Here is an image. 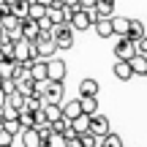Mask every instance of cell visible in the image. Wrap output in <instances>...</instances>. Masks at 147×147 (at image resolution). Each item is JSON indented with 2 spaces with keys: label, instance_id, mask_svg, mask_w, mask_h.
I'll use <instances>...</instances> for the list:
<instances>
[{
  "label": "cell",
  "instance_id": "cell-1",
  "mask_svg": "<svg viewBox=\"0 0 147 147\" xmlns=\"http://www.w3.org/2000/svg\"><path fill=\"white\" fill-rule=\"evenodd\" d=\"M14 63H27L30 65L33 60H38V55H36V44L33 41H27V38H16L14 41V47H11V55H8Z\"/></svg>",
  "mask_w": 147,
  "mask_h": 147
},
{
  "label": "cell",
  "instance_id": "cell-2",
  "mask_svg": "<svg viewBox=\"0 0 147 147\" xmlns=\"http://www.w3.org/2000/svg\"><path fill=\"white\" fill-rule=\"evenodd\" d=\"M95 19H98L95 8H79L76 5L71 11V16H68V25H71V30H90Z\"/></svg>",
  "mask_w": 147,
  "mask_h": 147
},
{
  "label": "cell",
  "instance_id": "cell-3",
  "mask_svg": "<svg viewBox=\"0 0 147 147\" xmlns=\"http://www.w3.org/2000/svg\"><path fill=\"white\" fill-rule=\"evenodd\" d=\"M52 41H55V47H57V49H71L74 47V30H71L68 22L52 27Z\"/></svg>",
  "mask_w": 147,
  "mask_h": 147
},
{
  "label": "cell",
  "instance_id": "cell-4",
  "mask_svg": "<svg viewBox=\"0 0 147 147\" xmlns=\"http://www.w3.org/2000/svg\"><path fill=\"white\" fill-rule=\"evenodd\" d=\"M33 44H36V55H38L41 60H49L55 52H57V47H55V41H52V33H47V30L38 33V38H36Z\"/></svg>",
  "mask_w": 147,
  "mask_h": 147
},
{
  "label": "cell",
  "instance_id": "cell-5",
  "mask_svg": "<svg viewBox=\"0 0 147 147\" xmlns=\"http://www.w3.org/2000/svg\"><path fill=\"white\" fill-rule=\"evenodd\" d=\"M87 131L90 134H95V136H106V134L112 131V123H109V117L106 115H98V112H95L93 117H90V125H87Z\"/></svg>",
  "mask_w": 147,
  "mask_h": 147
},
{
  "label": "cell",
  "instance_id": "cell-6",
  "mask_svg": "<svg viewBox=\"0 0 147 147\" xmlns=\"http://www.w3.org/2000/svg\"><path fill=\"white\" fill-rule=\"evenodd\" d=\"M134 55H136L134 41H128L125 36H117V44H115V60H131Z\"/></svg>",
  "mask_w": 147,
  "mask_h": 147
},
{
  "label": "cell",
  "instance_id": "cell-7",
  "mask_svg": "<svg viewBox=\"0 0 147 147\" xmlns=\"http://www.w3.org/2000/svg\"><path fill=\"white\" fill-rule=\"evenodd\" d=\"M65 60H60V57H49L47 60V79H55V82H63L65 79Z\"/></svg>",
  "mask_w": 147,
  "mask_h": 147
},
{
  "label": "cell",
  "instance_id": "cell-8",
  "mask_svg": "<svg viewBox=\"0 0 147 147\" xmlns=\"http://www.w3.org/2000/svg\"><path fill=\"white\" fill-rule=\"evenodd\" d=\"M38 33H41V27H38V22H36V19L25 16V19L19 22V36H22V38H27V41H36Z\"/></svg>",
  "mask_w": 147,
  "mask_h": 147
},
{
  "label": "cell",
  "instance_id": "cell-9",
  "mask_svg": "<svg viewBox=\"0 0 147 147\" xmlns=\"http://www.w3.org/2000/svg\"><path fill=\"white\" fill-rule=\"evenodd\" d=\"M27 71H30V79H33L36 84H38V82H47V60H41V57L33 60Z\"/></svg>",
  "mask_w": 147,
  "mask_h": 147
},
{
  "label": "cell",
  "instance_id": "cell-10",
  "mask_svg": "<svg viewBox=\"0 0 147 147\" xmlns=\"http://www.w3.org/2000/svg\"><path fill=\"white\" fill-rule=\"evenodd\" d=\"M19 136H22V147H41V134H38V128H22Z\"/></svg>",
  "mask_w": 147,
  "mask_h": 147
},
{
  "label": "cell",
  "instance_id": "cell-11",
  "mask_svg": "<svg viewBox=\"0 0 147 147\" xmlns=\"http://www.w3.org/2000/svg\"><path fill=\"white\" fill-rule=\"evenodd\" d=\"M112 74H115V79H120V82H128V79H134V71H131V65H128V60H115V65H112Z\"/></svg>",
  "mask_w": 147,
  "mask_h": 147
},
{
  "label": "cell",
  "instance_id": "cell-12",
  "mask_svg": "<svg viewBox=\"0 0 147 147\" xmlns=\"http://www.w3.org/2000/svg\"><path fill=\"white\" fill-rule=\"evenodd\" d=\"M60 112H63L65 120H74V117H79V115H82L79 98H76V101H60Z\"/></svg>",
  "mask_w": 147,
  "mask_h": 147
},
{
  "label": "cell",
  "instance_id": "cell-13",
  "mask_svg": "<svg viewBox=\"0 0 147 147\" xmlns=\"http://www.w3.org/2000/svg\"><path fill=\"white\" fill-rule=\"evenodd\" d=\"M128 65H131V71H134V76H144L147 74V55H134L131 60H128Z\"/></svg>",
  "mask_w": 147,
  "mask_h": 147
},
{
  "label": "cell",
  "instance_id": "cell-14",
  "mask_svg": "<svg viewBox=\"0 0 147 147\" xmlns=\"http://www.w3.org/2000/svg\"><path fill=\"white\" fill-rule=\"evenodd\" d=\"M79 106H82V115L93 117L95 112H98V98H95V95H82V98H79Z\"/></svg>",
  "mask_w": 147,
  "mask_h": 147
},
{
  "label": "cell",
  "instance_id": "cell-15",
  "mask_svg": "<svg viewBox=\"0 0 147 147\" xmlns=\"http://www.w3.org/2000/svg\"><path fill=\"white\" fill-rule=\"evenodd\" d=\"M95 14H98L101 19L115 16V0H95Z\"/></svg>",
  "mask_w": 147,
  "mask_h": 147
},
{
  "label": "cell",
  "instance_id": "cell-16",
  "mask_svg": "<svg viewBox=\"0 0 147 147\" xmlns=\"http://www.w3.org/2000/svg\"><path fill=\"white\" fill-rule=\"evenodd\" d=\"M98 90H101L98 79H82L79 82V98L82 95H98Z\"/></svg>",
  "mask_w": 147,
  "mask_h": 147
},
{
  "label": "cell",
  "instance_id": "cell-17",
  "mask_svg": "<svg viewBox=\"0 0 147 147\" xmlns=\"http://www.w3.org/2000/svg\"><path fill=\"white\" fill-rule=\"evenodd\" d=\"M144 36V25L139 19H128V30H125V38L128 41H136V38Z\"/></svg>",
  "mask_w": 147,
  "mask_h": 147
},
{
  "label": "cell",
  "instance_id": "cell-18",
  "mask_svg": "<svg viewBox=\"0 0 147 147\" xmlns=\"http://www.w3.org/2000/svg\"><path fill=\"white\" fill-rule=\"evenodd\" d=\"M93 27H95V33H98V38H112V36H115L109 19H101V16H98V19L93 22Z\"/></svg>",
  "mask_w": 147,
  "mask_h": 147
},
{
  "label": "cell",
  "instance_id": "cell-19",
  "mask_svg": "<svg viewBox=\"0 0 147 147\" xmlns=\"http://www.w3.org/2000/svg\"><path fill=\"white\" fill-rule=\"evenodd\" d=\"M16 68H19V63H14V60H11V57L0 60V76H3V79H14Z\"/></svg>",
  "mask_w": 147,
  "mask_h": 147
},
{
  "label": "cell",
  "instance_id": "cell-20",
  "mask_svg": "<svg viewBox=\"0 0 147 147\" xmlns=\"http://www.w3.org/2000/svg\"><path fill=\"white\" fill-rule=\"evenodd\" d=\"M109 22H112V33H115V36H125L128 16H109Z\"/></svg>",
  "mask_w": 147,
  "mask_h": 147
},
{
  "label": "cell",
  "instance_id": "cell-21",
  "mask_svg": "<svg viewBox=\"0 0 147 147\" xmlns=\"http://www.w3.org/2000/svg\"><path fill=\"white\" fill-rule=\"evenodd\" d=\"M47 19L52 22L55 27H57V25H63V22H65V16H63V11H60V5H47Z\"/></svg>",
  "mask_w": 147,
  "mask_h": 147
},
{
  "label": "cell",
  "instance_id": "cell-22",
  "mask_svg": "<svg viewBox=\"0 0 147 147\" xmlns=\"http://www.w3.org/2000/svg\"><path fill=\"white\" fill-rule=\"evenodd\" d=\"M68 123H71L74 134L79 136V134H84V131H87V125H90V117H87V115H79V117H74V120H68Z\"/></svg>",
  "mask_w": 147,
  "mask_h": 147
},
{
  "label": "cell",
  "instance_id": "cell-23",
  "mask_svg": "<svg viewBox=\"0 0 147 147\" xmlns=\"http://www.w3.org/2000/svg\"><path fill=\"white\" fill-rule=\"evenodd\" d=\"M101 147H125L123 144V139H120V134H115V131H109L106 136H101Z\"/></svg>",
  "mask_w": 147,
  "mask_h": 147
},
{
  "label": "cell",
  "instance_id": "cell-24",
  "mask_svg": "<svg viewBox=\"0 0 147 147\" xmlns=\"http://www.w3.org/2000/svg\"><path fill=\"white\" fill-rule=\"evenodd\" d=\"M27 0H11V14L16 16V19H25L27 16Z\"/></svg>",
  "mask_w": 147,
  "mask_h": 147
},
{
  "label": "cell",
  "instance_id": "cell-25",
  "mask_svg": "<svg viewBox=\"0 0 147 147\" xmlns=\"http://www.w3.org/2000/svg\"><path fill=\"white\" fill-rule=\"evenodd\" d=\"M44 14H47V5H41V3H30L27 5V16H30V19H41Z\"/></svg>",
  "mask_w": 147,
  "mask_h": 147
},
{
  "label": "cell",
  "instance_id": "cell-26",
  "mask_svg": "<svg viewBox=\"0 0 147 147\" xmlns=\"http://www.w3.org/2000/svg\"><path fill=\"white\" fill-rule=\"evenodd\" d=\"M5 104L14 106V109H25V95L22 93H11V95H5Z\"/></svg>",
  "mask_w": 147,
  "mask_h": 147
},
{
  "label": "cell",
  "instance_id": "cell-27",
  "mask_svg": "<svg viewBox=\"0 0 147 147\" xmlns=\"http://www.w3.org/2000/svg\"><path fill=\"white\" fill-rule=\"evenodd\" d=\"M0 128H3V131H8L11 136H16V134L22 131V125H19V120H3V123H0Z\"/></svg>",
  "mask_w": 147,
  "mask_h": 147
},
{
  "label": "cell",
  "instance_id": "cell-28",
  "mask_svg": "<svg viewBox=\"0 0 147 147\" xmlns=\"http://www.w3.org/2000/svg\"><path fill=\"white\" fill-rule=\"evenodd\" d=\"M41 147H65V139L60 136V134H52L49 139H44V142H41Z\"/></svg>",
  "mask_w": 147,
  "mask_h": 147
},
{
  "label": "cell",
  "instance_id": "cell-29",
  "mask_svg": "<svg viewBox=\"0 0 147 147\" xmlns=\"http://www.w3.org/2000/svg\"><path fill=\"white\" fill-rule=\"evenodd\" d=\"M79 139H82V144H84V147H98V142H101V139L95 136V134H90V131L79 134Z\"/></svg>",
  "mask_w": 147,
  "mask_h": 147
},
{
  "label": "cell",
  "instance_id": "cell-30",
  "mask_svg": "<svg viewBox=\"0 0 147 147\" xmlns=\"http://www.w3.org/2000/svg\"><path fill=\"white\" fill-rule=\"evenodd\" d=\"M16 115H19V109H14V106H8V104L0 106V117L3 120H16Z\"/></svg>",
  "mask_w": 147,
  "mask_h": 147
},
{
  "label": "cell",
  "instance_id": "cell-31",
  "mask_svg": "<svg viewBox=\"0 0 147 147\" xmlns=\"http://www.w3.org/2000/svg\"><path fill=\"white\" fill-rule=\"evenodd\" d=\"M0 93H3V95L16 93V82H14V79H3V84H0Z\"/></svg>",
  "mask_w": 147,
  "mask_h": 147
},
{
  "label": "cell",
  "instance_id": "cell-32",
  "mask_svg": "<svg viewBox=\"0 0 147 147\" xmlns=\"http://www.w3.org/2000/svg\"><path fill=\"white\" fill-rule=\"evenodd\" d=\"M14 144V136H11L8 131H3V128H0V147H11Z\"/></svg>",
  "mask_w": 147,
  "mask_h": 147
},
{
  "label": "cell",
  "instance_id": "cell-33",
  "mask_svg": "<svg viewBox=\"0 0 147 147\" xmlns=\"http://www.w3.org/2000/svg\"><path fill=\"white\" fill-rule=\"evenodd\" d=\"M134 47H136V52H139V55H147V36L136 38V41H134Z\"/></svg>",
  "mask_w": 147,
  "mask_h": 147
},
{
  "label": "cell",
  "instance_id": "cell-34",
  "mask_svg": "<svg viewBox=\"0 0 147 147\" xmlns=\"http://www.w3.org/2000/svg\"><path fill=\"white\" fill-rule=\"evenodd\" d=\"M65 147H84V144L79 136H71V139H65Z\"/></svg>",
  "mask_w": 147,
  "mask_h": 147
},
{
  "label": "cell",
  "instance_id": "cell-35",
  "mask_svg": "<svg viewBox=\"0 0 147 147\" xmlns=\"http://www.w3.org/2000/svg\"><path fill=\"white\" fill-rule=\"evenodd\" d=\"M79 8H95V0H79Z\"/></svg>",
  "mask_w": 147,
  "mask_h": 147
},
{
  "label": "cell",
  "instance_id": "cell-36",
  "mask_svg": "<svg viewBox=\"0 0 147 147\" xmlns=\"http://www.w3.org/2000/svg\"><path fill=\"white\" fill-rule=\"evenodd\" d=\"M63 5H71V8H76V5H79V0H63Z\"/></svg>",
  "mask_w": 147,
  "mask_h": 147
},
{
  "label": "cell",
  "instance_id": "cell-37",
  "mask_svg": "<svg viewBox=\"0 0 147 147\" xmlns=\"http://www.w3.org/2000/svg\"><path fill=\"white\" fill-rule=\"evenodd\" d=\"M33 3H41V5H52V0H33Z\"/></svg>",
  "mask_w": 147,
  "mask_h": 147
},
{
  "label": "cell",
  "instance_id": "cell-38",
  "mask_svg": "<svg viewBox=\"0 0 147 147\" xmlns=\"http://www.w3.org/2000/svg\"><path fill=\"white\" fill-rule=\"evenodd\" d=\"M3 104H5V95H3V93H0V106H3Z\"/></svg>",
  "mask_w": 147,
  "mask_h": 147
},
{
  "label": "cell",
  "instance_id": "cell-39",
  "mask_svg": "<svg viewBox=\"0 0 147 147\" xmlns=\"http://www.w3.org/2000/svg\"><path fill=\"white\" fill-rule=\"evenodd\" d=\"M0 36H3V27H0Z\"/></svg>",
  "mask_w": 147,
  "mask_h": 147
},
{
  "label": "cell",
  "instance_id": "cell-40",
  "mask_svg": "<svg viewBox=\"0 0 147 147\" xmlns=\"http://www.w3.org/2000/svg\"><path fill=\"white\" fill-rule=\"evenodd\" d=\"M0 84H3V76H0Z\"/></svg>",
  "mask_w": 147,
  "mask_h": 147
},
{
  "label": "cell",
  "instance_id": "cell-41",
  "mask_svg": "<svg viewBox=\"0 0 147 147\" xmlns=\"http://www.w3.org/2000/svg\"><path fill=\"white\" fill-rule=\"evenodd\" d=\"M27 3H33V0H27Z\"/></svg>",
  "mask_w": 147,
  "mask_h": 147
},
{
  "label": "cell",
  "instance_id": "cell-42",
  "mask_svg": "<svg viewBox=\"0 0 147 147\" xmlns=\"http://www.w3.org/2000/svg\"><path fill=\"white\" fill-rule=\"evenodd\" d=\"M144 76H147V74H144Z\"/></svg>",
  "mask_w": 147,
  "mask_h": 147
},
{
  "label": "cell",
  "instance_id": "cell-43",
  "mask_svg": "<svg viewBox=\"0 0 147 147\" xmlns=\"http://www.w3.org/2000/svg\"><path fill=\"white\" fill-rule=\"evenodd\" d=\"M98 147H101V144H98Z\"/></svg>",
  "mask_w": 147,
  "mask_h": 147
}]
</instances>
